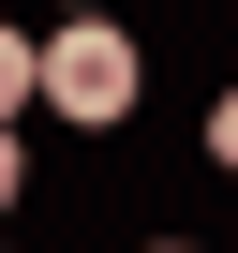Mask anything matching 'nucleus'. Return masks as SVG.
<instances>
[{"instance_id":"2","label":"nucleus","mask_w":238,"mask_h":253,"mask_svg":"<svg viewBox=\"0 0 238 253\" xmlns=\"http://www.w3.org/2000/svg\"><path fill=\"white\" fill-rule=\"evenodd\" d=\"M30 89H45V45H30V30H0V119H15Z\"/></svg>"},{"instance_id":"6","label":"nucleus","mask_w":238,"mask_h":253,"mask_svg":"<svg viewBox=\"0 0 238 253\" xmlns=\"http://www.w3.org/2000/svg\"><path fill=\"white\" fill-rule=\"evenodd\" d=\"M164 253H194V238H164Z\"/></svg>"},{"instance_id":"5","label":"nucleus","mask_w":238,"mask_h":253,"mask_svg":"<svg viewBox=\"0 0 238 253\" xmlns=\"http://www.w3.org/2000/svg\"><path fill=\"white\" fill-rule=\"evenodd\" d=\"M75 15H119V0H75Z\"/></svg>"},{"instance_id":"4","label":"nucleus","mask_w":238,"mask_h":253,"mask_svg":"<svg viewBox=\"0 0 238 253\" xmlns=\"http://www.w3.org/2000/svg\"><path fill=\"white\" fill-rule=\"evenodd\" d=\"M15 179H30V164H15V119H0V209H15Z\"/></svg>"},{"instance_id":"3","label":"nucleus","mask_w":238,"mask_h":253,"mask_svg":"<svg viewBox=\"0 0 238 253\" xmlns=\"http://www.w3.org/2000/svg\"><path fill=\"white\" fill-rule=\"evenodd\" d=\"M208 149H223V164H238V89H223V104H208Z\"/></svg>"},{"instance_id":"1","label":"nucleus","mask_w":238,"mask_h":253,"mask_svg":"<svg viewBox=\"0 0 238 253\" xmlns=\"http://www.w3.org/2000/svg\"><path fill=\"white\" fill-rule=\"evenodd\" d=\"M45 104H60V119H119V104H134L119 15H60V30H45Z\"/></svg>"}]
</instances>
